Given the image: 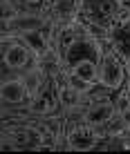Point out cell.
<instances>
[{
  "mask_svg": "<svg viewBox=\"0 0 130 154\" xmlns=\"http://www.w3.org/2000/svg\"><path fill=\"white\" fill-rule=\"evenodd\" d=\"M130 74H128V65L126 58H123L110 42L103 40V56H101V65H99V78H96V85L106 92L121 94L123 89L128 87Z\"/></svg>",
  "mask_w": 130,
  "mask_h": 154,
  "instance_id": "obj_1",
  "label": "cell"
},
{
  "mask_svg": "<svg viewBox=\"0 0 130 154\" xmlns=\"http://www.w3.org/2000/svg\"><path fill=\"white\" fill-rule=\"evenodd\" d=\"M36 63H38V56L20 36L2 34V78L20 76L29 67H34Z\"/></svg>",
  "mask_w": 130,
  "mask_h": 154,
  "instance_id": "obj_2",
  "label": "cell"
},
{
  "mask_svg": "<svg viewBox=\"0 0 130 154\" xmlns=\"http://www.w3.org/2000/svg\"><path fill=\"white\" fill-rule=\"evenodd\" d=\"M0 98H2V107L7 109H25L31 94L27 89L23 76H5L2 87H0Z\"/></svg>",
  "mask_w": 130,
  "mask_h": 154,
  "instance_id": "obj_3",
  "label": "cell"
},
{
  "mask_svg": "<svg viewBox=\"0 0 130 154\" xmlns=\"http://www.w3.org/2000/svg\"><path fill=\"white\" fill-rule=\"evenodd\" d=\"M101 141H103L101 132L83 121L70 125L65 132V147H70V150H94V147H99Z\"/></svg>",
  "mask_w": 130,
  "mask_h": 154,
  "instance_id": "obj_4",
  "label": "cell"
},
{
  "mask_svg": "<svg viewBox=\"0 0 130 154\" xmlns=\"http://www.w3.org/2000/svg\"><path fill=\"white\" fill-rule=\"evenodd\" d=\"M103 40L110 42L119 54L128 60V58H130V20H128V23H119V20H115L112 27L108 29V34H106Z\"/></svg>",
  "mask_w": 130,
  "mask_h": 154,
  "instance_id": "obj_5",
  "label": "cell"
}]
</instances>
